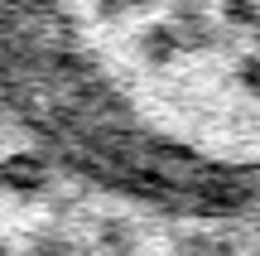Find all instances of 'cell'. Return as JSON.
Masks as SVG:
<instances>
[{
  "label": "cell",
  "instance_id": "6da1fadb",
  "mask_svg": "<svg viewBox=\"0 0 260 256\" xmlns=\"http://www.w3.org/2000/svg\"><path fill=\"white\" fill-rule=\"evenodd\" d=\"M130 5L145 10V15H164V19H178V24H193V29L226 34L241 19L246 0H130Z\"/></svg>",
  "mask_w": 260,
  "mask_h": 256
}]
</instances>
